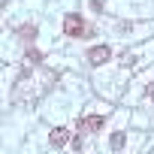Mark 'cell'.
<instances>
[{
  "instance_id": "1",
  "label": "cell",
  "mask_w": 154,
  "mask_h": 154,
  "mask_svg": "<svg viewBox=\"0 0 154 154\" xmlns=\"http://www.w3.org/2000/svg\"><path fill=\"white\" fill-rule=\"evenodd\" d=\"M82 30H85L82 15H66V18H63V33H69V36H82Z\"/></svg>"
},
{
  "instance_id": "2",
  "label": "cell",
  "mask_w": 154,
  "mask_h": 154,
  "mask_svg": "<svg viewBox=\"0 0 154 154\" xmlns=\"http://www.w3.org/2000/svg\"><path fill=\"white\" fill-rule=\"evenodd\" d=\"M103 127V115H85L82 121H79V130L82 133H97Z\"/></svg>"
},
{
  "instance_id": "3",
  "label": "cell",
  "mask_w": 154,
  "mask_h": 154,
  "mask_svg": "<svg viewBox=\"0 0 154 154\" xmlns=\"http://www.w3.org/2000/svg\"><path fill=\"white\" fill-rule=\"evenodd\" d=\"M88 57H91V63H103V60L109 57V48H106V45H100V48H91V51H88Z\"/></svg>"
},
{
  "instance_id": "4",
  "label": "cell",
  "mask_w": 154,
  "mask_h": 154,
  "mask_svg": "<svg viewBox=\"0 0 154 154\" xmlns=\"http://www.w3.org/2000/svg\"><path fill=\"white\" fill-rule=\"evenodd\" d=\"M48 142H51V145H54V148H60V145H63V142H66V130H63V127H57V130H54V133H51V139H48Z\"/></svg>"
},
{
  "instance_id": "6",
  "label": "cell",
  "mask_w": 154,
  "mask_h": 154,
  "mask_svg": "<svg viewBox=\"0 0 154 154\" xmlns=\"http://www.w3.org/2000/svg\"><path fill=\"white\" fill-rule=\"evenodd\" d=\"M145 97H148V100H154V85H148V91H145Z\"/></svg>"
},
{
  "instance_id": "5",
  "label": "cell",
  "mask_w": 154,
  "mask_h": 154,
  "mask_svg": "<svg viewBox=\"0 0 154 154\" xmlns=\"http://www.w3.org/2000/svg\"><path fill=\"white\" fill-rule=\"evenodd\" d=\"M21 36L24 39H33V27H21Z\"/></svg>"
}]
</instances>
